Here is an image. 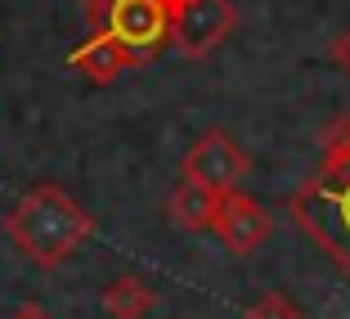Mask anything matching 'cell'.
I'll return each instance as SVG.
<instances>
[{"mask_svg": "<svg viewBox=\"0 0 350 319\" xmlns=\"http://www.w3.org/2000/svg\"><path fill=\"white\" fill-rule=\"evenodd\" d=\"M85 14H90L94 31H108L139 63H153L157 50L166 45V36H171L166 0H90Z\"/></svg>", "mask_w": 350, "mask_h": 319, "instance_id": "cell-3", "label": "cell"}, {"mask_svg": "<svg viewBox=\"0 0 350 319\" xmlns=\"http://www.w3.org/2000/svg\"><path fill=\"white\" fill-rule=\"evenodd\" d=\"M10 319H54V315H50V310H45V306H36V301H23V306L14 310Z\"/></svg>", "mask_w": 350, "mask_h": 319, "instance_id": "cell-13", "label": "cell"}, {"mask_svg": "<svg viewBox=\"0 0 350 319\" xmlns=\"http://www.w3.org/2000/svg\"><path fill=\"white\" fill-rule=\"evenodd\" d=\"M81 5H90V0H81Z\"/></svg>", "mask_w": 350, "mask_h": 319, "instance_id": "cell-14", "label": "cell"}, {"mask_svg": "<svg viewBox=\"0 0 350 319\" xmlns=\"http://www.w3.org/2000/svg\"><path fill=\"white\" fill-rule=\"evenodd\" d=\"M292 220L350 279V180L310 175L306 185L292 194Z\"/></svg>", "mask_w": 350, "mask_h": 319, "instance_id": "cell-2", "label": "cell"}, {"mask_svg": "<svg viewBox=\"0 0 350 319\" xmlns=\"http://www.w3.org/2000/svg\"><path fill=\"white\" fill-rule=\"evenodd\" d=\"M243 319H306V310L292 297H283V292H265L260 301H252V306L243 310Z\"/></svg>", "mask_w": 350, "mask_h": 319, "instance_id": "cell-11", "label": "cell"}, {"mask_svg": "<svg viewBox=\"0 0 350 319\" xmlns=\"http://www.w3.org/2000/svg\"><path fill=\"white\" fill-rule=\"evenodd\" d=\"M180 175L193 180V185H202V189H211V194H229L247 175V153H243V144L229 131H206L185 153Z\"/></svg>", "mask_w": 350, "mask_h": 319, "instance_id": "cell-5", "label": "cell"}, {"mask_svg": "<svg viewBox=\"0 0 350 319\" xmlns=\"http://www.w3.org/2000/svg\"><path fill=\"white\" fill-rule=\"evenodd\" d=\"M211 229H216V238L234 252V257H252V252L269 238L274 216H269L252 194L229 189V194H220V203H216V220H211Z\"/></svg>", "mask_w": 350, "mask_h": 319, "instance_id": "cell-6", "label": "cell"}, {"mask_svg": "<svg viewBox=\"0 0 350 319\" xmlns=\"http://www.w3.org/2000/svg\"><path fill=\"white\" fill-rule=\"evenodd\" d=\"M332 63H337V68H341V73H346V81H350V27L346 31H341V36H337V41H332Z\"/></svg>", "mask_w": 350, "mask_h": 319, "instance_id": "cell-12", "label": "cell"}, {"mask_svg": "<svg viewBox=\"0 0 350 319\" xmlns=\"http://www.w3.org/2000/svg\"><path fill=\"white\" fill-rule=\"evenodd\" d=\"M319 175L323 180H350V117H337V122L323 131Z\"/></svg>", "mask_w": 350, "mask_h": 319, "instance_id": "cell-10", "label": "cell"}, {"mask_svg": "<svg viewBox=\"0 0 350 319\" xmlns=\"http://www.w3.org/2000/svg\"><path fill=\"white\" fill-rule=\"evenodd\" d=\"M166 14H171L166 45H175L185 59H206L238 27L234 0H166Z\"/></svg>", "mask_w": 350, "mask_h": 319, "instance_id": "cell-4", "label": "cell"}, {"mask_svg": "<svg viewBox=\"0 0 350 319\" xmlns=\"http://www.w3.org/2000/svg\"><path fill=\"white\" fill-rule=\"evenodd\" d=\"M68 63H72L85 81H94V86H108V81H117L122 73L139 68V59H135L122 41H113L108 31H90V41L77 45V50L68 54Z\"/></svg>", "mask_w": 350, "mask_h": 319, "instance_id": "cell-7", "label": "cell"}, {"mask_svg": "<svg viewBox=\"0 0 350 319\" xmlns=\"http://www.w3.org/2000/svg\"><path fill=\"white\" fill-rule=\"evenodd\" d=\"M216 203H220V194L193 185V180H180V185H175V194L166 198V216H171L175 229L202 234V229H211V220H216Z\"/></svg>", "mask_w": 350, "mask_h": 319, "instance_id": "cell-8", "label": "cell"}, {"mask_svg": "<svg viewBox=\"0 0 350 319\" xmlns=\"http://www.w3.org/2000/svg\"><path fill=\"white\" fill-rule=\"evenodd\" d=\"M5 234L36 270H59L94 234V216L59 185H36L10 207Z\"/></svg>", "mask_w": 350, "mask_h": 319, "instance_id": "cell-1", "label": "cell"}, {"mask_svg": "<svg viewBox=\"0 0 350 319\" xmlns=\"http://www.w3.org/2000/svg\"><path fill=\"white\" fill-rule=\"evenodd\" d=\"M153 301H157V288L139 275H117L113 283L99 292L103 315H113V319H144L148 310H153Z\"/></svg>", "mask_w": 350, "mask_h": 319, "instance_id": "cell-9", "label": "cell"}]
</instances>
